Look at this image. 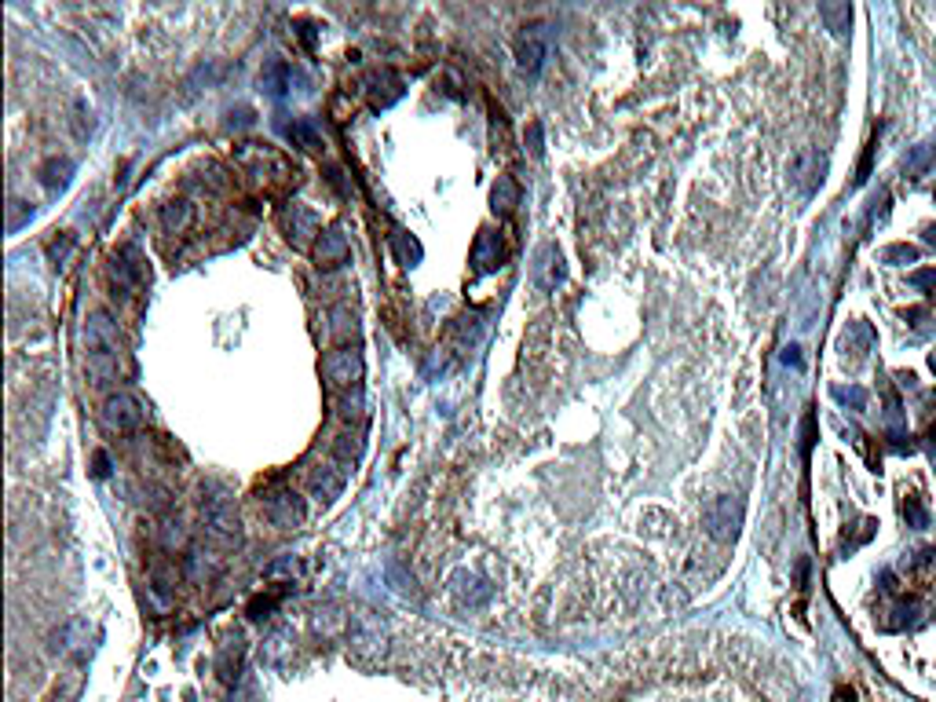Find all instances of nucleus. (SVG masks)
<instances>
[{"instance_id": "obj_1", "label": "nucleus", "mask_w": 936, "mask_h": 702, "mask_svg": "<svg viewBox=\"0 0 936 702\" xmlns=\"http://www.w3.org/2000/svg\"><path fill=\"white\" fill-rule=\"evenodd\" d=\"M85 359H88V373L95 381H110V377L118 373V362H121V337H118V326L114 318L95 311L85 318Z\"/></svg>"}, {"instance_id": "obj_2", "label": "nucleus", "mask_w": 936, "mask_h": 702, "mask_svg": "<svg viewBox=\"0 0 936 702\" xmlns=\"http://www.w3.org/2000/svg\"><path fill=\"white\" fill-rule=\"evenodd\" d=\"M201 516H205V527L212 538H219V542H238V512L224 491L212 498H201Z\"/></svg>"}, {"instance_id": "obj_3", "label": "nucleus", "mask_w": 936, "mask_h": 702, "mask_svg": "<svg viewBox=\"0 0 936 702\" xmlns=\"http://www.w3.org/2000/svg\"><path fill=\"white\" fill-rule=\"evenodd\" d=\"M739 527H743V502L739 498L725 494L706 509V530H709L713 542H732V538L739 534Z\"/></svg>"}, {"instance_id": "obj_4", "label": "nucleus", "mask_w": 936, "mask_h": 702, "mask_svg": "<svg viewBox=\"0 0 936 702\" xmlns=\"http://www.w3.org/2000/svg\"><path fill=\"white\" fill-rule=\"evenodd\" d=\"M103 424L110 431H132L143 424V406L132 392H114L103 403Z\"/></svg>"}, {"instance_id": "obj_5", "label": "nucleus", "mask_w": 936, "mask_h": 702, "mask_svg": "<svg viewBox=\"0 0 936 702\" xmlns=\"http://www.w3.org/2000/svg\"><path fill=\"white\" fill-rule=\"evenodd\" d=\"M263 516L271 520V527L279 530H297L304 523V498L293 494V491H274L267 502H263Z\"/></svg>"}, {"instance_id": "obj_6", "label": "nucleus", "mask_w": 936, "mask_h": 702, "mask_svg": "<svg viewBox=\"0 0 936 702\" xmlns=\"http://www.w3.org/2000/svg\"><path fill=\"white\" fill-rule=\"evenodd\" d=\"M362 369H366L362 355L352 348H337L322 359V373L329 385H355V381H362Z\"/></svg>"}, {"instance_id": "obj_7", "label": "nucleus", "mask_w": 936, "mask_h": 702, "mask_svg": "<svg viewBox=\"0 0 936 702\" xmlns=\"http://www.w3.org/2000/svg\"><path fill=\"white\" fill-rule=\"evenodd\" d=\"M282 231H286V238H290L297 249H308V242L318 235V220H315L311 209L290 205V209L282 212Z\"/></svg>"}, {"instance_id": "obj_8", "label": "nucleus", "mask_w": 936, "mask_h": 702, "mask_svg": "<svg viewBox=\"0 0 936 702\" xmlns=\"http://www.w3.org/2000/svg\"><path fill=\"white\" fill-rule=\"evenodd\" d=\"M564 275H567V267H564L560 249H557V245H545V249L534 256V286L548 293V289H557V286L564 282Z\"/></svg>"}, {"instance_id": "obj_9", "label": "nucleus", "mask_w": 936, "mask_h": 702, "mask_svg": "<svg viewBox=\"0 0 936 702\" xmlns=\"http://www.w3.org/2000/svg\"><path fill=\"white\" fill-rule=\"evenodd\" d=\"M545 56H548L545 33H541V26H530V30L520 37V48H516V63H520V70H527V74H541V67H545Z\"/></svg>"}, {"instance_id": "obj_10", "label": "nucleus", "mask_w": 936, "mask_h": 702, "mask_svg": "<svg viewBox=\"0 0 936 702\" xmlns=\"http://www.w3.org/2000/svg\"><path fill=\"white\" fill-rule=\"evenodd\" d=\"M348 238H344V231H337V227H329V231H322L318 235V242H315V263L318 267H341L344 260H348Z\"/></svg>"}, {"instance_id": "obj_11", "label": "nucleus", "mask_w": 936, "mask_h": 702, "mask_svg": "<svg viewBox=\"0 0 936 702\" xmlns=\"http://www.w3.org/2000/svg\"><path fill=\"white\" fill-rule=\"evenodd\" d=\"M502 260H505V245H502V238L498 235H490V231H483L479 238H476V249H472V263H476V271H498L502 267Z\"/></svg>"}, {"instance_id": "obj_12", "label": "nucleus", "mask_w": 936, "mask_h": 702, "mask_svg": "<svg viewBox=\"0 0 936 702\" xmlns=\"http://www.w3.org/2000/svg\"><path fill=\"white\" fill-rule=\"evenodd\" d=\"M341 491H344V472H341V468L325 465V468H318V472L311 475V494H315L318 502H334V498H341Z\"/></svg>"}, {"instance_id": "obj_13", "label": "nucleus", "mask_w": 936, "mask_h": 702, "mask_svg": "<svg viewBox=\"0 0 936 702\" xmlns=\"http://www.w3.org/2000/svg\"><path fill=\"white\" fill-rule=\"evenodd\" d=\"M450 589L458 592V597H461V604H468V608H479V604H486V600H490V585H486V582H479L476 574H465V571L454 578V585H450Z\"/></svg>"}, {"instance_id": "obj_14", "label": "nucleus", "mask_w": 936, "mask_h": 702, "mask_svg": "<svg viewBox=\"0 0 936 702\" xmlns=\"http://www.w3.org/2000/svg\"><path fill=\"white\" fill-rule=\"evenodd\" d=\"M161 224L169 235H183L191 224H194V205L191 201H169L161 212Z\"/></svg>"}, {"instance_id": "obj_15", "label": "nucleus", "mask_w": 936, "mask_h": 702, "mask_svg": "<svg viewBox=\"0 0 936 702\" xmlns=\"http://www.w3.org/2000/svg\"><path fill=\"white\" fill-rule=\"evenodd\" d=\"M819 15H823V22H827V30H831L834 37H845V33H849L852 8L845 4V0H827V4H819Z\"/></svg>"}, {"instance_id": "obj_16", "label": "nucleus", "mask_w": 936, "mask_h": 702, "mask_svg": "<svg viewBox=\"0 0 936 702\" xmlns=\"http://www.w3.org/2000/svg\"><path fill=\"white\" fill-rule=\"evenodd\" d=\"M490 205L498 212H513L520 205V187H516L513 176H498V183H494V191H490Z\"/></svg>"}, {"instance_id": "obj_17", "label": "nucleus", "mask_w": 936, "mask_h": 702, "mask_svg": "<svg viewBox=\"0 0 936 702\" xmlns=\"http://www.w3.org/2000/svg\"><path fill=\"white\" fill-rule=\"evenodd\" d=\"M286 132H290V139H293V143H297V147H304V150H311V154H318V150H322V147H325V139H322V132H318V129H315V125H311V121H308V118H300V121H293V125H290V129H286Z\"/></svg>"}, {"instance_id": "obj_18", "label": "nucleus", "mask_w": 936, "mask_h": 702, "mask_svg": "<svg viewBox=\"0 0 936 702\" xmlns=\"http://www.w3.org/2000/svg\"><path fill=\"white\" fill-rule=\"evenodd\" d=\"M260 84H263L271 95H286V88H290V67H286L282 59H271V63L263 67V74H260Z\"/></svg>"}, {"instance_id": "obj_19", "label": "nucleus", "mask_w": 936, "mask_h": 702, "mask_svg": "<svg viewBox=\"0 0 936 702\" xmlns=\"http://www.w3.org/2000/svg\"><path fill=\"white\" fill-rule=\"evenodd\" d=\"M392 245H396V256H399V263H406V267H414L417 260H421V245L410 238V235H392Z\"/></svg>"}, {"instance_id": "obj_20", "label": "nucleus", "mask_w": 936, "mask_h": 702, "mask_svg": "<svg viewBox=\"0 0 936 702\" xmlns=\"http://www.w3.org/2000/svg\"><path fill=\"white\" fill-rule=\"evenodd\" d=\"M936 147L932 143H922L911 157H907V173H929V169H936Z\"/></svg>"}, {"instance_id": "obj_21", "label": "nucleus", "mask_w": 936, "mask_h": 702, "mask_svg": "<svg viewBox=\"0 0 936 702\" xmlns=\"http://www.w3.org/2000/svg\"><path fill=\"white\" fill-rule=\"evenodd\" d=\"M904 516H907V523L911 527H929V516H925V509H922V502L914 498V494H907V502H904Z\"/></svg>"}, {"instance_id": "obj_22", "label": "nucleus", "mask_w": 936, "mask_h": 702, "mask_svg": "<svg viewBox=\"0 0 936 702\" xmlns=\"http://www.w3.org/2000/svg\"><path fill=\"white\" fill-rule=\"evenodd\" d=\"M334 333H337V337L355 333V315H352L348 307H334Z\"/></svg>"}, {"instance_id": "obj_23", "label": "nucleus", "mask_w": 936, "mask_h": 702, "mask_svg": "<svg viewBox=\"0 0 936 702\" xmlns=\"http://www.w3.org/2000/svg\"><path fill=\"white\" fill-rule=\"evenodd\" d=\"M886 260H889V263H896V260L914 263V260H918V249H914V245H893V249H886Z\"/></svg>"}, {"instance_id": "obj_24", "label": "nucleus", "mask_w": 936, "mask_h": 702, "mask_svg": "<svg viewBox=\"0 0 936 702\" xmlns=\"http://www.w3.org/2000/svg\"><path fill=\"white\" fill-rule=\"evenodd\" d=\"M355 436H344L341 443H337V458H344V461H355L359 454H362V443H352Z\"/></svg>"}, {"instance_id": "obj_25", "label": "nucleus", "mask_w": 936, "mask_h": 702, "mask_svg": "<svg viewBox=\"0 0 936 702\" xmlns=\"http://www.w3.org/2000/svg\"><path fill=\"white\" fill-rule=\"evenodd\" d=\"M834 395H838V399H842V403H852V406H856V410H860V406H863V403H867V395H863V392H860V388H834Z\"/></svg>"}, {"instance_id": "obj_26", "label": "nucleus", "mask_w": 936, "mask_h": 702, "mask_svg": "<svg viewBox=\"0 0 936 702\" xmlns=\"http://www.w3.org/2000/svg\"><path fill=\"white\" fill-rule=\"evenodd\" d=\"M914 286H922V289H936V271H918V275H914Z\"/></svg>"}, {"instance_id": "obj_27", "label": "nucleus", "mask_w": 936, "mask_h": 702, "mask_svg": "<svg viewBox=\"0 0 936 702\" xmlns=\"http://www.w3.org/2000/svg\"><path fill=\"white\" fill-rule=\"evenodd\" d=\"M783 362L794 366V369H801V355H798V348H787V351H783Z\"/></svg>"}, {"instance_id": "obj_28", "label": "nucleus", "mask_w": 936, "mask_h": 702, "mask_svg": "<svg viewBox=\"0 0 936 702\" xmlns=\"http://www.w3.org/2000/svg\"><path fill=\"white\" fill-rule=\"evenodd\" d=\"M925 242H929V245H936V227H925Z\"/></svg>"}, {"instance_id": "obj_29", "label": "nucleus", "mask_w": 936, "mask_h": 702, "mask_svg": "<svg viewBox=\"0 0 936 702\" xmlns=\"http://www.w3.org/2000/svg\"><path fill=\"white\" fill-rule=\"evenodd\" d=\"M932 369H936V355H932Z\"/></svg>"}]
</instances>
